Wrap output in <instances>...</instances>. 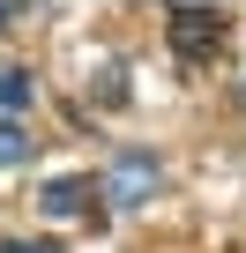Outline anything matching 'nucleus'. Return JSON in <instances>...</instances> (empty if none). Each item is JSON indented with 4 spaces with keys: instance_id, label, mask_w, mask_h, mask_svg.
<instances>
[{
    "instance_id": "f257e3e1",
    "label": "nucleus",
    "mask_w": 246,
    "mask_h": 253,
    "mask_svg": "<svg viewBox=\"0 0 246 253\" xmlns=\"http://www.w3.org/2000/svg\"><path fill=\"white\" fill-rule=\"evenodd\" d=\"M157 186H164V157H157V149H119L112 171L97 179V201H112V209H142V201H157Z\"/></svg>"
},
{
    "instance_id": "f03ea898",
    "label": "nucleus",
    "mask_w": 246,
    "mask_h": 253,
    "mask_svg": "<svg viewBox=\"0 0 246 253\" xmlns=\"http://www.w3.org/2000/svg\"><path fill=\"white\" fill-rule=\"evenodd\" d=\"M164 30H172V52L179 60H209L224 45V8H172Z\"/></svg>"
},
{
    "instance_id": "7ed1b4c3",
    "label": "nucleus",
    "mask_w": 246,
    "mask_h": 253,
    "mask_svg": "<svg viewBox=\"0 0 246 253\" xmlns=\"http://www.w3.org/2000/svg\"><path fill=\"white\" fill-rule=\"evenodd\" d=\"M38 209H45L52 223H75V216H90V209H97V179H82V171H60V179H45Z\"/></svg>"
},
{
    "instance_id": "20e7f679",
    "label": "nucleus",
    "mask_w": 246,
    "mask_h": 253,
    "mask_svg": "<svg viewBox=\"0 0 246 253\" xmlns=\"http://www.w3.org/2000/svg\"><path fill=\"white\" fill-rule=\"evenodd\" d=\"M38 104V75L30 67H0V119H23Z\"/></svg>"
},
{
    "instance_id": "39448f33",
    "label": "nucleus",
    "mask_w": 246,
    "mask_h": 253,
    "mask_svg": "<svg viewBox=\"0 0 246 253\" xmlns=\"http://www.w3.org/2000/svg\"><path fill=\"white\" fill-rule=\"evenodd\" d=\"M30 149H38V142H30V126H23V119H0V171L30 164Z\"/></svg>"
},
{
    "instance_id": "423d86ee",
    "label": "nucleus",
    "mask_w": 246,
    "mask_h": 253,
    "mask_svg": "<svg viewBox=\"0 0 246 253\" xmlns=\"http://www.w3.org/2000/svg\"><path fill=\"white\" fill-rule=\"evenodd\" d=\"M0 253H60V246H52V238H8Z\"/></svg>"
}]
</instances>
